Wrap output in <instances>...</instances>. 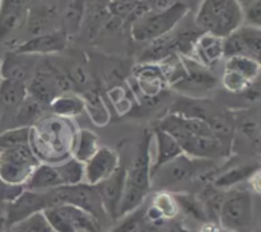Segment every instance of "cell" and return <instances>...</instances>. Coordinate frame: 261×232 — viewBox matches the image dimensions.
Returning a JSON list of instances; mask_svg holds the SVG:
<instances>
[{"label":"cell","instance_id":"obj_26","mask_svg":"<svg viewBox=\"0 0 261 232\" xmlns=\"http://www.w3.org/2000/svg\"><path fill=\"white\" fill-rule=\"evenodd\" d=\"M84 13V0H69L63 14V30L66 35H73L79 30Z\"/></svg>","mask_w":261,"mask_h":232},{"label":"cell","instance_id":"obj_9","mask_svg":"<svg viewBox=\"0 0 261 232\" xmlns=\"http://www.w3.org/2000/svg\"><path fill=\"white\" fill-rule=\"evenodd\" d=\"M208 161L195 160L188 157L186 154H180L175 160L158 168L152 175V183L158 184L161 188L176 185L178 183L189 180L194 177L201 171L203 166H205Z\"/></svg>","mask_w":261,"mask_h":232},{"label":"cell","instance_id":"obj_33","mask_svg":"<svg viewBox=\"0 0 261 232\" xmlns=\"http://www.w3.org/2000/svg\"><path fill=\"white\" fill-rule=\"evenodd\" d=\"M222 83H223V86L231 92H242L251 86V83H249V82L245 78H242L241 75H239V74L234 73V71L227 70V69H224Z\"/></svg>","mask_w":261,"mask_h":232},{"label":"cell","instance_id":"obj_27","mask_svg":"<svg viewBox=\"0 0 261 232\" xmlns=\"http://www.w3.org/2000/svg\"><path fill=\"white\" fill-rule=\"evenodd\" d=\"M31 126H17L0 134V149L30 145Z\"/></svg>","mask_w":261,"mask_h":232},{"label":"cell","instance_id":"obj_13","mask_svg":"<svg viewBox=\"0 0 261 232\" xmlns=\"http://www.w3.org/2000/svg\"><path fill=\"white\" fill-rule=\"evenodd\" d=\"M119 168V156L112 148L99 147L93 157L84 163V178L88 185H97Z\"/></svg>","mask_w":261,"mask_h":232},{"label":"cell","instance_id":"obj_17","mask_svg":"<svg viewBox=\"0 0 261 232\" xmlns=\"http://www.w3.org/2000/svg\"><path fill=\"white\" fill-rule=\"evenodd\" d=\"M155 140H157V157L153 165H150V176L155 172L160 167L168 163L170 161L175 160L180 154H182L180 144L173 137H171L168 133L158 129L154 133Z\"/></svg>","mask_w":261,"mask_h":232},{"label":"cell","instance_id":"obj_37","mask_svg":"<svg viewBox=\"0 0 261 232\" xmlns=\"http://www.w3.org/2000/svg\"><path fill=\"white\" fill-rule=\"evenodd\" d=\"M2 115H3V106L2 104H0V120H2Z\"/></svg>","mask_w":261,"mask_h":232},{"label":"cell","instance_id":"obj_12","mask_svg":"<svg viewBox=\"0 0 261 232\" xmlns=\"http://www.w3.org/2000/svg\"><path fill=\"white\" fill-rule=\"evenodd\" d=\"M38 56L10 51L5 54L2 64V79H13L28 84L37 70Z\"/></svg>","mask_w":261,"mask_h":232},{"label":"cell","instance_id":"obj_20","mask_svg":"<svg viewBox=\"0 0 261 232\" xmlns=\"http://www.w3.org/2000/svg\"><path fill=\"white\" fill-rule=\"evenodd\" d=\"M28 96L27 84L13 79H0V104L17 109Z\"/></svg>","mask_w":261,"mask_h":232},{"label":"cell","instance_id":"obj_19","mask_svg":"<svg viewBox=\"0 0 261 232\" xmlns=\"http://www.w3.org/2000/svg\"><path fill=\"white\" fill-rule=\"evenodd\" d=\"M223 38L209 33H203L194 45L198 55V63L203 66H211L223 58Z\"/></svg>","mask_w":261,"mask_h":232},{"label":"cell","instance_id":"obj_22","mask_svg":"<svg viewBox=\"0 0 261 232\" xmlns=\"http://www.w3.org/2000/svg\"><path fill=\"white\" fill-rule=\"evenodd\" d=\"M224 69L234 71L252 84L259 76L260 61L247 58V56H233V58L227 59Z\"/></svg>","mask_w":261,"mask_h":232},{"label":"cell","instance_id":"obj_25","mask_svg":"<svg viewBox=\"0 0 261 232\" xmlns=\"http://www.w3.org/2000/svg\"><path fill=\"white\" fill-rule=\"evenodd\" d=\"M98 137L91 130L82 129L78 134V139H76L74 158L78 160L79 162L87 163L98 150Z\"/></svg>","mask_w":261,"mask_h":232},{"label":"cell","instance_id":"obj_18","mask_svg":"<svg viewBox=\"0 0 261 232\" xmlns=\"http://www.w3.org/2000/svg\"><path fill=\"white\" fill-rule=\"evenodd\" d=\"M216 84V78L213 74L206 70L205 66L199 64L198 61H190L184 66V75L181 81H178V86L191 87V89L198 91H206L213 88Z\"/></svg>","mask_w":261,"mask_h":232},{"label":"cell","instance_id":"obj_39","mask_svg":"<svg viewBox=\"0 0 261 232\" xmlns=\"http://www.w3.org/2000/svg\"><path fill=\"white\" fill-rule=\"evenodd\" d=\"M75 232H89V231H86V229H81V231H75Z\"/></svg>","mask_w":261,"mask_h":232},{"label":"cell","instance_id":"obj_2","mask_svg":"<svg viewBox=\"0 0 261 232\" xmlns=\"http://www.w3.org/2000/svg\"><path fill=\"white\" fill-rule=\"evenodd\" d=\"M195 24L203 33L226 38L244 24L242 8L236 0H203Z\"/></svg>","mask_w":261,"mask_h":232},{"label":"cell","instance_id":"obj_14","mask_svg":"<svg viewBox=\"0 0 261 232\" xmlns=\"http://www.w3.org/2000/svg\"><path fill=\"white\" fill-rule=\"evenodd\" d=\"M68 37L64 31L54 30L41 35L32 36L14 48V51L31 55H47V54L60 53L68 45Z\"/></svg>","mask_w":261,"mask_h":232},{"label":"cell","instance_id":"obj_6","mask_svg":"<svg viewBox=\"0 0 261 232\" xmlns=\"http://www.w3.org/2000/svg\"><path fill=\"white\" fill-rule=\"evenodd\" d=\"M42 214L54 232H75L81 229L102 232V224L93 216L69 204L53 205L45 209Z\"/></svg>","mask_w":261,"mask_h":232},{"label":"cell","instance_id":"obj_5","mask_svg":"<svg viewBox=\"0 0 261 232\" xmlns=\"http://www.w3.org/2000/svg\"><path fill=\"white\" fill-rule=\"evenodd\" d=\"M47 193L53 205L69 204V205L81 208L91 216H93L101 224L110 219L103 205H102L101 198H99L96 186L82 183L78 185L59 186L53 190H48Z\"/></svg>","mask_w":261,"mask_h":232},{"label":"cell","instance_id":"obj_24","mask_svg":"<svg viewBox=\"0 0 261 232\" xmlns=\"http://www.w3.org/2000/svg\"><path fill=\"white\" fill-rule=\"evenodd\" d=\"M53 112L58 116L71 117L81 114L84 109L83 99L73 94H59L50 102Z\"/></svg>","mask_w":261,"mask_h":232},{"label":"cell","instance_id":"obj_7","mask_svg":"<svg viewBox=\"0 0 261 232\" xmlns=\"http://www.w3.org/2000/svg\"><path fill=\"white\" fill-rule=\"evenodd\" d=\"M4 222L5 228L17 224L37 213H42L45 209L53 207L47 191H32L24 189L18 198L5 204Z\"/></svg>","mask_w":261,"mask_h":232},{"label":"cell","instance_id":"obj_36","mask_svg":"<svg viewBox=\"0 0 261 232\" xmlns=\"http://www.w3.org/2000/svg\"><path fill=\"white\" fill-rule=\"evenodd\" d=\"M236 2L241 5V8H244V7H246V5L251 4V3L255 2V0H236Z\"/></svg>","mask_w":261,"mask_h":232},{"label":"cell","instance_id":"obj_23","mask_svg":"<svg viewBox=\"0 0 261 232\" xmlns=\"http://www.w3.org/2000/svg\"><path fill=\"white\" fill-rule=\"evenodd\" d=\"M55 170L60 178L61 186H71L82 184L84 180V163L75 158H70L55 166Z\"/></svg>","mask_w":261,"mask_h":232},{"label":"cell","instance_id":"obj_29","mask_svg":"<svg viewBox=\"0 0 261 232\" xmlns=\"http://www.w3.org/2000/svg\"><path fill=\"white\" fill-rule=\"evenodd\" d=\"M145 211H147V208L142 204L135 211L119 218V223L110 232H139L140 227L145 219Z\"/></svg>","mask_w":261,"mask_h":232},{"label":"cell","instance_id":"obj_30","mask_svg":"<svg viewBox=\"0 0 261 232\" xmlns=\"http://www.w3.org/2000/svg\"><path fill=\"white\" fill-rule=\"evenodd\" d=\"M17 122L19 126H30L31 122L37 120L42 112V105L32 97L27 96L24 101L17 107Z\"/></svg>","mask_w":261,"mask_h":232},{"label":"cell","instance_id":"obj_40","mask_svg":"<svg viewBox=\"0 0 261 232\" xmlns=\"http://www.w3.org/2000/svg\"><path fill=\"white\" fill-rule=\"evenodd\" d=\"M139 232H143V231H139Z\"/></svg>","mask_w":261,"mask_h":232},{"label":"cell","instance_id":"obj_10","mask_svg":"<svg viewBox=\"0 0 261 232\" xmlns=\"http://www.w3.org/2000/svg\"><path fill=\"white\" fill-rule=\"evenodd\" d=\"M184 154L195 160H214L228 154L226 140L216 135H188L177 140Z\"/></svg>","mask_w":261,"mask_h":232},{"label":"cell","instance_id":"obj_15","mask_svg":"<svg viewBox=\"0 0 261 232\" xmlns=\"http://www.w3.org/2000/svg\"><path fill=\"white\" fill-rule=\"evenodd\" d=\"M30 0H0V40L24 25Z\"/></svg>","mask_w":261,"mask_h":232},{"label":"cell","instance_id":"obj_38","mask_svg":"<svg viewBox=\"0 0 261 232\" xmlns=\"http://www.w3.org/2000/svg\"><path fill=\"white\" fill-rule=\"evenodd\" d=\"M0 79H2V64H0Z\"/></svg>","mask_w":261,"mask_h":232},{"label":"cell","instance_id":"obj_16","mask_svg":"<svg viewBox=\"0 0 261 232\" xmlns=\"http://www.w3.org/2000/svg\"><path fill=\"white\" fill-rule=\"evenodd\" d=\"M59 186L61 183L55 166L47 163H38L24 184V188L32 191H48Z\"/></svg>","mask_w":261,"mask_h":232},{"label":"cell","instance_id":"obj_8","mask_svg":"<svg viewBox=\"0 0 261 232\" xmlns=\"http://www.w3.org/2000/svg\"><path fill=\"white\" fill-rule=\"evenodd\" d=\"M223 58L247 56L260 61L261 31L259 27L242 24L234 32L222 40Z\"/></svg>","mask_w":261,"mask_h":232},{"label":"cell","instance_id":"obj_32","mask_svg":"<svg viewBox=\"0 0 261 232\" xmlns=\"http://www.w3.org/2000/svg\"><path fill=\"white\" fill-rule=\"evenodd\" d=\"M152 205L160 212L163 218H172L178 212V207L175 198L167 193L157 194Z\"/></svg>","mask_w":261,"mask_h":232},{"label":"cell","instance_id":"obj_21","mask_svg":"<svg viewBox=\"0 0 261 232\" xmlns=\"http://www.w3.org/2000/svg\"><path fill=\"white\" fill-rule=\"evenodd\" d=\"M259 172V166L257 165H245L239 166V167L231 168V170L226 171L222 175H219L216 178L213 185L216 188L222 189H231L233 186L239 185V184L244 183L247 178H252L256 173Z\"/></svg>","mask_w":261,"mask_h":232},{"label":"cell","instance_id":"obj_3","mask_svg":"<svg viewBox=\"0 0 261 232\" xmlns=\"http://www.w3.org/2000/svg\"><path fill=\"white\" fill-rule=\"evenodd\" d=\"M188 10V5L181 2H175L166 9L148 10L133 22V38L138 42H150L161 36L167 35L177 27Z\"/></svg>","mask_w":261,"mask_h":232},{"label":"cell","instance_id":"obj_28","mask_svg":"<svg viewBox=\"0 0 261 232\" xmlns=\"http://www.w3.org/2000/svg\"><path fill=\"white\" fill-rule=\"evenodd\" d=\"M173 198L177 203L178 209H182L188 216L193 217L198 221H208L200 199H196L195 196L190 195V194H175Z\"/></svg>","mask_w":261,"mask_h":232},{"label":"cell","instance_id":"obj_1","mask_svg":"<svg viewBox=\"0 0 261 232\" xmlns=\"http://www.w3.org/2000/svg\"><path fill=\"white\" fill-rule=\"evenodd\" d=\"M149 144L150 137L144 135L138 148L132 167L129 171L126 170L124 191H122V198L119 207V218L126 216L127 213L135 211L142 204H144L145 198L152 188Z\"/></svg>","mask_w":261,"mask_h":232},{"label":"cell","instance_id":"obj_35","mask_svg":"<svg viewBox=\"0 0 261 232\" xmlns=\"http://www.w3.org/2000/svg\"><path fill=\"white\" fill-rule=\"evenodd\" d=\"M24 185H13L0 178V204H8L14 200L24 190Z\"/></svg>","mask_w":261,"mask_h":232},{"label":"cell","instance_id":"obj_31","mask_svg":"<svg viewBox=\"0 0 261 232\" xmlns=\"http://www.w3.org/2000/svg\"><path fill=\"white\" fill-rule=\"evenodd\" d=\"M4 232H54L42 213H37L17 224L8 227Z\"/></svg>","mask_w":261,"mask_h":232},{"label":"cell","instance_id":"obj_34","mask_svg":"<svg viewBox=\"0 0 261 232\" xmlns=\"http://www.w3.org/2000/svg\"><path fill=\"white\" fill-rule=\"evenodd\" d=\"M244 23L252 27H259L261 24V0H255L251 4L242 8Z\"/></svg>","mask_w":261,"mask_h":232},{"label":"cell","instance_id":"obj_4","mask_svg":"<svg viewBox=\"0 0 261 232\" xmlns=\"http://www.w3.org/2000/svg\"><path fill=\"white\" fill-rule=\"evenodd\" d=\"M218 222L228 232H251L254 224V198L247 190L233 189L224 195Z\"/></svg>","mask_w":261,"mask_h":232},{"label":"cell","instance_id":"obj_11","mask_svg":"<svg viewBox=\"0 0 261 232\" xmlns=\"http://www.w3.org/2000/svg\"><path fill=\"white\" fill-rule=\"evenodd\" d=\"M125 178H126V168L119 166V168L110 177L94 185L101 198L102 205L111 221H117L119 218V207L124 191Z\"/></svg>","mask_w":261,"mask_h":232},{"label":"cell","instance_id":"obj_41","mask_svg":"<svg viewBox=\"0 0 261 232\" xmlns=\"http://www.w3.org/2000/svg\"><path fill=\"white\" fill-rule=\"evenodd\" d=\"M251 232H252V231H251Z\"/></svg>","mask_w":261,"mask_h":232}]
</instances>
